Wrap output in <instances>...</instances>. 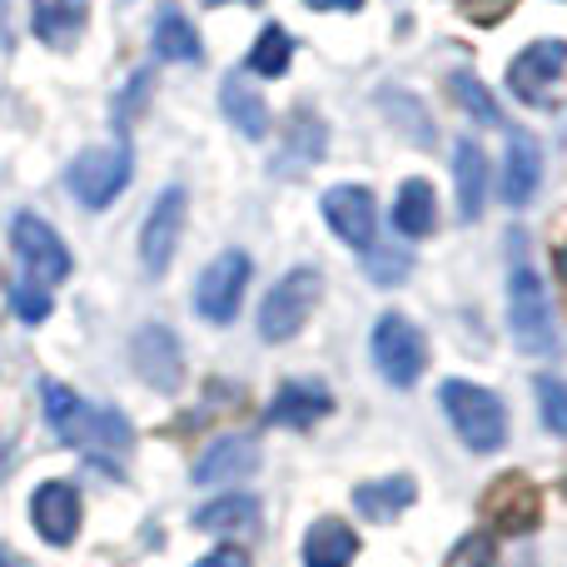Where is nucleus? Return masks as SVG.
<instances>
[{"instance_id": "obj_1", "label": "nucleus", "mask_w": 567, "mask_h": 567, "mask_svg": "<svg viewBox=\"0 0 567 567\" xmlns=\"http://www.w3.org/2000/svg\"><path fill=\"white\" fill-rule=\"evenodd\" d=\"M40 403H45V423L55 429L60 443H70V449H90V453H120L130 443V423L125 413L115 409H95V403H85L75 389H65V383H40Z\"/></svg>"}, {"instance_id": "obj_2", "label": "nucleus", "mask_w": 567, "mask_h": 567, "mask_svg": "<svg viewBox=\"0 0 567 567\" xmlns=\"http://www.w3.org/2000/svg\"><path fill=\"white\" fill-rule=\"evenodd\" d=\"M439 399H443L449 423L458 429V439L468 443L473 453H498L503 443H508V409H503V399L488 393L483 383L449 379L439 389Z\"/></svg>"}, {"instance_id": "obj_3", "label": "nucleus", "mask_w": 567, "mask_h": 567, "mask_svg": "<svg viewBox=\"0 0 567 567\" xmlns=\"http://www.w3.org/2000/svg\"><path fill=\"white\" fill-rule=\"evenodd\" d=\"M130 169H135V155H130V140H110V145H90L70 159L65 185L75 189V199L85 209H105L120 199V189L130 185Z\"/></svg>"}, {"instance_id": "obj_4", "label": "nucleus", "mask_w": 567, "mask_h": 567, "mask_svg": "<svg viewBox=\"0 0 567 567\" xmlns=\"http://www.w3.org/2000/svg\"><path fill=\"white\" fill-rule=\"evenodd\" d=\"M508 323L523 353H543V359L558 353V323H553L548 289H543L538 269L528 265H513L508 275Z\"/></svg>"}, {"instance_id": "obj_5", "label": "nucleus", "mask_w": 567, "mask_h": 567, "mask_svg": "<svg viewBox=\"0 0 567 567\" xmlns=\"http://www.w3.org/2000/svg\"><path fill=\"white\" fill-rule=\"evenodd\" d=\"M319 293H323V279L313 275V269H289V275L265 293V303H259V339H269V343L293 339V333L309 323Z\"/></svg>"}, {"instance_id": "obj_6", "label": "nucleus", "mask_w": 567, "mask_h": 567, "mask_svg": "<svg viewBox=\"0 0 567 567\" xmlns=\"http://www.w3.org/2000/svg\"><path fill=\"white\" fill-rule=\"evenodd\" d=\"M373 363H379V373L393 389L419 383L423 363H429V343H423L419 323H409L403 313H383V319L373 323Z\"/></svg>"}, {"instance_id": "obj_7", "label": "nucleus", "mask_w": 567, "mask_h": 567, "mask_svg": "<svg viewBox=\"0 0 567 567\" xmlns=\"http://www.w3.org/2000/svg\"><path fill=\"white\" fill-rule=\"evenodd\" d=\"M249 255L245 249H229V255H219L215 265L199 275L195 284V309H199V319H209V323H235V313H239V299H245V289H249Z\"/></svg>"}, {"instance_id": "obj_8", "label": "nucleus", "mask_w": 567, "mask_h": 567, "mask_svg": "<svg viewBox=\"0 0 567 567\" xmlns=\"http://www.w3.org/2000/svg\"><path fill=\"white\" fill-rule=\"evenodd\" d=\"M563 70H567V40H533L508 65V90L523 105H553Z\"/></svg>"}, {"instance_id": "obj_9", "label": "nucleus", "mask_w": 567, "mask_h": 567, "mask_svg": "<svg viewBox=\"0 0 567 567\" xmlns=\"http://www.w3.org/2000/svg\"><path fill=\"white\" fill-rule=\"evenodd\" d=\"M10 245H16L20 265H25V279L35 284H60L70 275V249L60 245V235L45 225L40 215H16L10 219Z\"/></svg>"}, {"instance_id": "obj_10", "label": "nucleus", "mask_w": 567, "mask_h": 567, "mask_svg": "<svg viewBox=\"0 0 567 567\" xmlns=\"http://www.w3.org/2000/svg\"><path fill=\"white\" fill-rule=\"evenodd\" d=\"M179 229H185V189L169 185L145 215V225H140V265H145L150 279H159L169 269V259L179 249Z\"/></svg>"}, {"instance_id": "obj_11", "label": "nucleus", "mask_w": 567, "mask_h": 567, "mask_svg": "<svg viewBox=\"0 0 567 567\" xmlns=\"http://www.w3.org/2000/svg\"><path fill=\"white\" fill-rule=\"evenodd\" d=\"M323 219H329V229L349 249H363V255L373 249V235H379V205H373V195L363 185H333L329 195H323Z\"/></svg>"}, {"instance_id": "obj_12", "label": "nucleus", "mask_w": 567, "mask_h": 567, "mask_svg": "<svg viewBox=\"0 0 567 567\" xmlns=\"http://www.w3.org/2000/svg\"><path fill=\"white\" fill-rule=\"evenodd\" d=\"M249 473H259V439H249V433H225L195 463L199 488H229V483H245Z\"/></svg>"}, {"instance_id": "obj_13", "label": "nucleus", "mask_w": 567, "mask_h": 567, "mask_svg": "<svg viewBox=\"0 0 567 567\" xmlns=\"http://www.w3.org/2000/svg\"><path fill=\"white\" fill-rule=\"evenodd\" d=\"M30 523H35V533L45 543H55V548L75 543V533H80V493L70 488V483H60V478L40 483V488L30 493Z\"/></svg>"}, {"instance_id": "obj_14", "label": "nucleus", "mask_w": 567, "mask_h": 567, "mask_svg": "<svg viewBox=\"0 0 567 567\" xmlns=\"http://www.w3.org/2000/svg\"><path fill=\"white\" fill-rule=\"evenodd\" d=\"M135 369L150 389L159 393H175L179 389V373H185V353H179V339L159 323L135 333Z\"/></svg>"}, {"instance_id": "obj_15", "label": "nucleus", "mask_w": 567, "mask_h": 567, "mask_svg": "<svg viewBox=\"0 0 567 567\" xmlns=\"http://www.w3.org/2000/svg\"><path fill=\"white\" fill-rule=\"evenodd\" d=\"M538 179H543V150L528 130H508V159H503V175H498V195L508 199L513 209H523L533 195H538Z\"/></svg>"}, {"instance_id": "obj_16", "label": "nucleus", "mask_w": 567, "mask_h": 567, "mask_svg": "<svg viewBox=\"0 0 567 567\" xmlns=\"http://www.w3.org/2000/svg\"><path fill=\"white\" fill-rule=\"evenodd\" d=\"M30 25H35L40 45L75 50L90 25V0H30Z\"/></svg>"}, {"instance_id": "obj_17", "label": "nucleus", "mask_w": 567, "mask_h": 567, "mask_svg": "<svg viewBox=\"0 0 567 567\" xmlns=\"http://www.w3.org/2000/svg\"><path fill=\"white\" fill-rule=\"evenodd\" d=\"M333 413V393L323 389V383H284L275 393V403H269V423H279V429H313L319 419H329Z\"/></svg>"}, {"instance_id": "obj_18", "label": "nucleus", "mask_w": 567, "mask_h": 567, "mask_svg": "<svg viewBox=\"0 0 567 567\" xmlns=\"http://www.w3.org/2000/svg\"><path fill=\"white\" fill-rule=\"evenodd\" d=\"M453 189H458V215L473 225L488 205V155L478 150V140H458L453 150Z\"/></svg>"}, {"instance_id": "obj_19", "label": "nucleus", "mask_w": 567, "mask_h": 567, "mask_svg": "<svg viewBox=\"0 0 567 567\" xmlns=\"http://www.w3.org/2000/svg\"><path fill=\"white\" fill-rule=\"evenodd\" d=\"M303 567H349L359 558V533L339 518H319L303 533Z\"/></svg>"}, {"instance_id": "obj_20", "label": "nucleus", "mask_w": 567, "mask_h": 567, "mask_svg": "<svg viewBox=\"0 0 567 567\" xmlns=\"http://www.w3.org/2000/svg\"><path fill=\"white\" fill-rule=\"evenodd\" d=\"M413 498H419V483H413L409 473H393V478L359 483V488H353V508L373 523H393L403 508H413Z\"/></svg>"}, {"instance_id": "obj_21", "label": "nucleus", "mask_w": 567, "mask_h": 567, "mask_svg": "<svg viewBox=\"0 0 567 567\" xmlns=\"http://www.w3.org/2000/svg\"><path fill=\"white\" fill-rule=\"evenodd\" d=\"M219 105H225L229 125H235L239 135L259 140V135L269 130V105H265V95H259V90H249L245 75H225V85H219Z\"/></svg>"}, {"instance_id": "obj_22", "label": "nucleus", "mask_w": 567, "mask_h": 567, "mask_svg": "<svg viewBox=\"0 0 567 567\" xmlns=\"http://www.w3.org/2000/svg\"><path fill=\"white\" fill-rule=\"evenodd\" d=\"M195 528L205 533H255L259 528V498L249 493H219L215 503L195 513Z\"/></svg>"}, {"instance_id": "obj_23", "label": "nucleus", "mask_w": 567, "mask_h": 567, "mask_svg": "<svg viewBox=\"0 0 567 567\" xmlns=\"http://www.w3.org/2000/svg\"><path fill=\"white\" fill-rule=\"evenodd\" d=\"M393 225H399V235H409V239L433 235V225H439V195H433L429 179H409V185L399 189Z\"/></svg>"}, {"instance_id": "obj_24", "label": "nucleus", "mask_w": 567, "mask_h": 567, "mask_svg": "<svg viewBox=\"0 0 567 567\" xmlns=\"http://www.w3.org/2000/svg\"><path fill=\"white\" fill-rule=\"evenodd\" d=\"M493 513H498L503 533H528L533 523H538V493H533L523 478H513L493 493Z\"/></svg>"}, {"instance_id": "obj_25", "label": "nucleus", "mask_w": 567, "mask_h": 567, "mask_svg": "<svg viewBox=\"0 0 567 567\" xmlns=\"http://www.w3.org/2000/svg\"><path fill=\"white\" fill-rule=\"evenodd\" d=\"M155 50L165 60H185V65H195L199 60V35H195V25H189L185 16H179L175 6H165L155 16Z\"/></svg>"}, {"instance_id": "obj_26", "label": "nucleus", "mask_w": 567, "mask_h": 567, "mask_svg": "<svg viewBox=\"0 0 567 567\" xmlns=\"http://www.w3.org/2000/svg\"><path fill=\"white\" fill-rule=\"evenodd\" d=\"M289 60H293L289 30H284V25H265V30H259L255 50H249V70H255V75H265V80H279L284 70H289Z\"/></svg>"}, {"instance_id": "obj_27", "label": "nucleus", "mask_w": 567, "mask_h": 567, "mask_svg": "<svg viewBox=\"0 0 567 567\" xmlns=\"http://www.w3.org/2000/svg\"><path fill=\"white\" fill-rule=\"evenodd\" d=\"M533 389H538V413H543V423H548L558 439H567V383L553 379V373H543Z\"/></svg>"}, {"instance_id": "obj_28", "label": "nucleus", "mask_w": 567, "mask_h": 567, "mask_svg": "<svg viewBox=\"0 0 567 567\" xmlns=\"http://www.w3.org/2000/svg\"><path fill=\"white\" fill-rule=\"evenodd\" d=\"M10 309H16L20 323H45L50 319V289L35 279H20L16 289H10Z\"/></svg>"}, {"instance_id": "obj_29", "label": "nucleus", "mask_w": 567, "mask_h": 567, "mask_svg": "<svg viewBox=\"0 0 567 567\" xmlns=\"http://www.w3.org/2000/svg\"><path fill=\"white\" fill-rule=\"evenodd\" d=\"M453 95H458V105H468L473 115L483 120V125H503L498 105H493V100H488V90L478 85V75H468V70H458V75H453Z\"/></svg>"}, {"instance_id": "obj_30", "label": "nucleus", "mask_w": 567, "mask_h": 567, "mask_svg": "<svg viewBox=\"0 0 567 567\" xmlns=\"http://www.w3.org/2000/svg\"><path fill=\"white\" fill-rule=\"evenodd\" d=\"M369 279L403 284L409 279V255H403V249H369Z\"/></svg>"}, {"instance_id": "obj_31", "label": "nucleus", "mask_w": 567, "mask_h": 567, "mask_svg": "<svg viewBox=\"0 0 567 567\" xmlns=\"http://www.w3.org/2000/svg\"><path fill=\"white\" fill-rule=\"evenodd\" d=\"M513 0H458V10L473 20V25H498L503 16H508Z\"/></svg>"}, {"instance_id": "obj_32", "label": "nucleus", "mask_w": 567, "mask_h": 567, "mask_svg": "<svg viewBox=\"0 0 567 567\" xmlns=\"http://www.w3.org/2000/svg\"><path fill=\"white\" fill-rule=\"evenodd\" d=\"M195 567H255V563H249L245 548H215L209 558H199Z\"/></svg>"}, {"instance_id": "obj_33", "label": "nucleus", "mask_w": 567, "mask_h": 567, "mask_svg": "<svg viewBox=\"0 0 567 567\" xmlns=\"http://www.w3.org/2000/svg\"><path fill=\"white\" fill-rule=\"evenodd\" d=\"M313 10H359L363 0H309Z\"/></svg>"}, {"instance_id": "obj_34", "label": "nucleus", "mask_w": 567, "mask_h": 567, "mask_svg": "<svg viewBox=\"0 0 567 567\" xmlns=\"http://www.w3.org/2000/svg\"><path fill=\"white\" fill-rule=\"evenodd\" d=\"M0 567H20L16 558H10V548H6V543H0Z\"/></svg>"}, {"instance_id": "obj_35", "label": "nucleus", "mask_w": 567, "mask_h": 567, "mask_svg": "<svg viewBox=\"0 0 567 567\" xmlns=\"http://www.w3.org/2000/svg\"><path fill=\"white\" fill-rule=\"evenodd\" d=\"M0 478H6V439H0Z\"/></svg>"}, {"instance_id": "obj_36", "label": "nucleus", "mask_w": 567, "mask_h": 567, "mask_svg": "<svg viewBox=\"0 0 567 567\" xmlns=\"http://www.w3.org/2000/svg\"><path fill=\"white\" fill-rule=\"evenodd\" d=\"M205 6H229V0H205ZM249 6H259V0H249Z\"/></svg>"}, {"instance_id": "obj_37", "label": "nucleus", "mask_w": 567, "mask_h": 567, "mask_svg": "<svg viewBox=\"0 0 567 567\" xmlns=\"http://www.w3.org/2000/svg\"><path fill=\"white\" fill-rule=\"evenodd\" d=\"M558 265H563V275H567V249H563V259H558Z\"/></svg>"}]
</instances>
